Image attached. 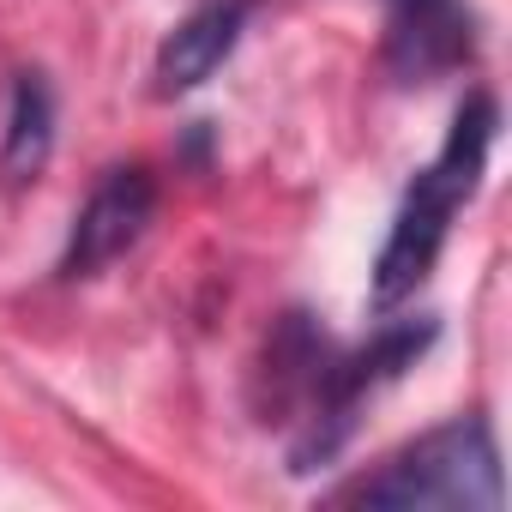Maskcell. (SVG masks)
<instances>
[{
	"instance_id": "7a4b0ae2",
	"label": "cell",
	"mask_w": 512,
	"mask_h": 512,
	"mask_svg": "<svg viewBox=\"0 0 512 512\" xmlns=\"http://www.w3.org/2000/svg\"><path fill=\"white\" fill-rule=\"evenodd\" d=\"M344 500L374 512H422V506H464L494 512L500 506V452L494 428L482 416H458L392 452L374 476H362Z\"/></svg>"
},
{
	"instance_id": "8992f818",
	"label": "cell",
	"mask_w": 512,
	"mask_h": 512,
	"mask_svg": "<svg viewBox=\"0 0 512 512\" xmlns=\"http://www.w3.org/2000/svg\"><path fill=\"white\" fill-rule=\"evenodd\" d=\"M247 31V0H205V7H193L157 49L151 61V79H157V97H187L199 91L241 43Z\"/></svg>"
},
{
	"instance_id": "5b68a950",
	"label": "cell",
	"mask_w": 512,
	"mask_h": 512,
	"mask_svg": "<svg viewBox=\"0 0 512 512\" xmlns=\"http://www.w3.org/2000/svg\"><path fill=\"white\" fill-rule=\"evenodd\" d=\"M386 73L398 85H428L476 55V13L464 0H386Z\"/></svg>"
},
{
	"instance_id": "277c9868",
	"label": "cell",
	"mask_w": 512,
	"mask_h": 512,
	"mask_svg": "<svg viewBox=\"0 0 512 512\" xmlns=\"http://www.w3.org/2000/svg\"><path fill=\"white\" fill-rule=\"evenodd\" d=\"M151 217H157V181H151V169H139V163L109 169L91 187V199L79 205V217H73V235H67V253H61V278H97V272H109L121 253L151 229Z\"/></svg>"
},
{
	"instance_id": "52a82bcc",
	"label": "cell",
	"mask_w": 512,
	"mask_h": 512,
	"mask_svg": "<svg viewBox=\"0 0 512 512\" xmlns=\"http://www.w3.org/2000/svg\"><path fill=\"white\" fill-rule=\"evenodd\" d=\"M49 151H55V91L43 73H19L13 109H7V139H0V181L31 187L49 169Z\"/></svg>"
},
{
	"instance_id": "3957f363",
	"label": "cell",
	"mask_w": 512,
	"mask_h": 512,
	"mask_svg": "<svg viewBox=\"0 0 512 512\" xmlns=\"http://www.w3.org/2000/svg\"><path fill=\"white\" fill-rule=\"evenodd\" d=\"M428 344H434V320H392V326H380L356 356L332 362L326 380H320V392H314V404H308V428H302V440H296V452H290V470L326 464V458L350 440L362 398L380 392L386 380H398L404 368H416V356H422Z\"/></svg>"
},
{
	"instance_id": "6da1fadb",
	"label": "cell",
	"mask_w": 512,
	"mask_h": 512,
	"mask_svg": "<svg viewBox=\"0 0 512 512\" xmlns=\"http://www.w3.org/2000/svg\"><path fill=\"white\" fill-rule=\"evenodd\" d=\"M494 127H500V109L488 91H476L458 115H452V133L440 145V157L416 175V187L404 193L398 217H392V235L374 260V302L392 308L404 296H416V284L434 272L440 247L452 235V217L458 205L476 193L482 181V163H488V145H494Z\"/></svg>"
}]
</instances>
